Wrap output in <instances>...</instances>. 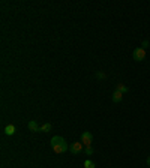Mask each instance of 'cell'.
<instances>
[{"mask_svg":"<svg viewBox=\"0 0 150 168\" xmlns=\"http://www.w3.org/2000/svg\"><path fill=\"white\" fill-rule=\"evenodd\" d=\"M81 143L87 147V146H92V143H93V135L90 134V132H83L81 134Z\"/></svg>","mask_w":150,"mask_h":168,"instance_id":"277c9868","label":"cell"},{"mask_svg":"<svg viewBox=\"0 0 150 168\" xmlns=\"http://www.w3.org/2000/svg\"><path fill=\"white\" fill-rule=\"evenodd\" d=\"M147 165H150V156L147 158Z\"/></svg>","mask_w":150,"mask_h":168,"instance_id":"5bb4252c","label":"cell"},{"mask_svg":"<svg viewBox=\"0 0 150 168\" xmlns=\"http://www.w3.org/2000/svg\"><path fill=\"white\" fill-rule=\"evenodd\" d=\"M122 99H123V93H120V92H117V90H114V93H112V102H122Z\"/></svg>","mask_w":150,"mask_h":168,"instance_id":"8992f818","label":"cell"},{"mask_svg":"<svg viewBox=\"0 0 150 168\" xmlns=\"http://www.w3.org/2000/svg\"><path fill=\"white\" fill-rule=\"evenodd\" d=\"M95 75H96V78H99V80H105V78H107V75H105L104 72H101V71H98Z\"/></svg>","mask_w":150,"mask_h":168,"instance_id":"7c38bea8","label":"cell"},{"mask_svg":"<svg viewBox=\"0 0 150 168\" xmlns=\"http://www.w3.org/2000/svg\"><path fill=\"white\" fill-rule=\"evenodd\" d=\"M51 128H53L51 123H44V125L39 128V132H45V134H47V132H50V131H51Z\"/></svg>","mask_w":150,"mask_h":168,"instance_id":"9c48e42d","label":"cell"},{"mask_svg":"<svg viewBox=\"0 0 150 168\" xmlns=\"http://www.w3.org/2000/svg\"><path fill=\"white\" fill-rule=\"evenodd\" d=\"M15 131H17V129H15V126H14V125H8L6 128H5V134H6V135H9V137L15 135Z\"/></svg>","mask_w":150,"mask_h":168,"instance_id":"52a82bcc","label":"cell"},{"mask_svg":"<svg viewBox=\"0 0 150 168\" xmlns=\"http://www.w3.org/2000/svg\"><path fill=\"white\" fill-rule=\"evenodd\" d=\"M51 147L56 153H65V152L69 150V146H68L66 140L63 137H59V135L51 138Z\"/></svg>","mask_w":150,"mask_h":168,"instance_id":"6da1fadb","label":"cell"},{"mask_svg":"<svg viewBox=\"0 0 150 168\" xmlns=\"http://www.w3.org/2000/svg\"><path fill=\"white\" fill-rule=\"evenodd\" d=\"M84 168H96V165H95V162H93V161L86 159V161H84Z\"/></svg>","mask_w":150,"mask_h":168,"instance_id":"30bf717a","label":"cell"},{"mask_svg":"<svg viewBox=\"0 0 150 168\" xmlns=\"http://www.w3.org/2000/svg\"><path fill=\"white\" fill-rule=\"evenodd\" d=\"M116 90L117 92H120V93H128L129 92V89H128V86H125V84H117V87H116Z\"/></svg>","mask_w":150,"mask_h":168,"instance_id":"ba28073f","label":"cell"},{"mask_svg":"<svg viewBox=\"0 0 150 168\" xmlns=\"http://www.w3.org/2000/svg\"><path fill=\"white\" fill-rule=\"evenodd\" d=\"M69 152L72 153V155H80L81 152H84V144L83 143H72V144H69Z\"/></svg>","mask_w":150,"mask_h":168,"instance_id":"3957f363","label":"cell"},{"mask_svg":"<svg viewBox=\"0 0 150 168\" xmlns=\"http://www.w3.org/2000/svg\"><path fill=\"white\" fill-rule=\"evenodd\" d=\"M132 57H134L135 62H143V60L146 59V50H143L141 47H140V48H135L134 53H132Z\"/></svg>","mask_w":150,"mask_h":168,"instance_id":"7a4b0ae2","label":"cell"},{"mask_svg":"<svg viewBox=\"0 0 150 168\" xmlns=\"http://www.w3.org/2000/svg\"><path fill=\"white\" fill-rule=\"evenodd\" d=\"M147 47H149V41H143V42H141V48H143V50H146Z\"/></svg>","mask_w":150,"mask_h":168,"instance_id":"4fadbf2b","label":"cell"},{"mask_svg":"<svg viewBox=\"0 0 150 168\" xmlns=\"http://www.w3.org/2000/svg\"><path fill=\"white\" fill-rule=\"evenodd\" d=\"M84 153H86V155H89V156H92V155H93V147H92V146L84 147Z\"/></svg>","mask_w":150,"mask_h":168,"instance_id":"8fae6325","label":"cell"},{"mask_svg":"<svg viewBox=\"0 0 150 168\" xmlns=\"http://www.w3.org/2000/svg\"><path fill=\"white\" fill-rule=\"evenodd\" d=\"M27 128H29L30 132H39V128H41V126H38L36 120H30L29 125H27Z\"/></svg>","mask_w":150,"mask_h":168,"instance_id":"5b68a950","label":"cell"}]
</instances>
